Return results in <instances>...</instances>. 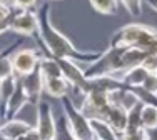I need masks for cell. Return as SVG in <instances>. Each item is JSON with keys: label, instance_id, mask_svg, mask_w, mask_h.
Segmentation results:
<instances>
[{"label": "cell", "instance_id": "cell-1", "mask_svg": "<svg viewBox=\"0 0 157 140\" xmlns=\"http://www.w3.org/2000/svg\"><path fill=\"white\" fill-rule=\"evenodd\" d=\"M39 17V39L45 47L47 53L54 58H69L74 62H89L94 64L102 52H82L78 50L69 37H65L52 24L50 20V5L44 3L37 12Z\"/></svg>", "mask_w": 157, "mask_h": 140}, {"label": "cell", "instance_id": "cell-2", "mask_svg": "<svg viewBox=\"0 0 157 140\" xmlns=\"http://www.w3.org/2000/svg\"><path fill=\"white\" fill-rule=\"evenodd\" d=\"M110 47L115 49L136 47L145 52V55H157V28L137 22L127 24L114 34Z\"/></svg>", "mask_w": 157, "mask_h": 140}, {"label": "cell", "instance_id": "cell-3", "mask_svg": "<svg viewBox=\"0 0 157 140\" xmlns=\"http://www.w3.org/2000/svg\"><path fill=\"white\" fill-rule=\"evenodd\" d=\"M122 52L124 49H115V47H109L107 50H104L94 64L85 68V77L87 79H100V77L119 79L125 72L122 64Z\"/></svg>", "mask_w": 157, "mask_h": 140}, {"label": "cell", "instance_id": "cell-4", "mask_svg": "<svg viewBox=\"0 0 157 140\" xmlns=\"http://www.w3.org/2000/svg\"><path fill=\"white\" fill-rule=\"evenodd\" d=\"M60 104H62V113L65 117L67 127H69L70 134L75 137V140H97L94 130H92L90 120L78 110V107L74 104L72 98L63 97Z\"/></svg>", "mask_w": 157, "mask_h": 140}, {"label": "cell", "instance_id": "cell-5", "mask_svg": "<svg viewBox=\"0 0 157 140\" xmlns=\"http://www.w3.org/2000/svg\"><path fill=\"white\" fill-rule=\"evenodd\" d=\"M110 107L107 92H89L82 97L78 110L89 120H105Z\"/></svg>", "mask_w": 157, "mask_h": 140}, {"label": "cell", "instance_id": "cell-6", "mask_svg": "<svg viewBox=\"0 0 157 140\" xmlns=\"http://www.w3.org/2000/svg\"><path fill=\"white\" fill-rule=\"evenodd\" d=\"M10 32L17 35L33 37L39 34V17L35 10H13L10 18Z\"/></svg>", "mask_w": 157, "mask_h": 140}, {"label": "cell", "instance_id": "cell-7", "mask_svg": "<svg viewBox=\"0 0 157 140\" xmlns=\"http://www.w3.org/2000/svg\"><path fill=\"white\" fill-rule=\"evenodd\" d=\"M10 58H12V67L15 77H25L39 68L40 55L35 49L22 47V49L15 50Z\"/></svg>", "mask_w": 157, "mask_h": 140}, {"label": "cell", "instance_id": "cell-8", "mask_svg": "<svg viewBox=\"0 0 157 140\" xmlns=\"http://www.w3.org/2000/svg\"><path fill=\"white\" fill-rule=\"evenodd\" d=\"M35 128L39 130L42 140H54L55 130H57V120L52 112V105L48 100L40 98V102L37 104V122Z\"/></svg>", "mask_w": 157, "mask_h": 140}, {"label": "cell", "instance_id": "cell-9", "mask_svg": "<svg viewBox=\"0 0 157 140\" xmlns=\"http://www.w3.org/2000/svg\"><path fill=\"white\" fill-rule=\"evenodd\" d=\"M59 65L62 70V77L69 82V85L72 87V90L80 92L84 88L87 77H85V70L78 67V62L69 60V58H57Z\"/></svg>", "mask_w": 157, "mask_h": 140}, {"label": "cell", "instance_id": "cell-10", "mask_svg": "<svg viewBox=\"0 0 157 140\" xmlns=\"http://www.w3.org/2000/svg\"><path fill=\"white\" fill-rule=\"evenodd\" d=\"M17 79H18V83L24 88V92L27 94L29 102L37 107V104L42 98V92H44V77L40 73V70L37 68L35 72L29 73L25 77H17Z\"/></svg>", "mask_w": 157, "mask_h": 140}, {"label": "cell", "instance_id": "cell-11", "mask_svg": "<svg viewBox=\"0 0 157 140\" xmlns=\"http://www.w3.org/2000/svg\"><path fill=\"white\" fill-rule=\"evenodd\" d=\"M107 97H109V104L112 107H121L125 112L132 110L136 105L140 104L139 97L132 92V88H129L125 85L115 88V90H110L109 94H107Z\"/></svg>", "mask_w": 157, "mask_h": 140}, {"label": "cell", "instance_id": "cell-12", "mask_svg": "<svg viewBox=\"0 0 157 140\" xmlns=\"http://www.w3.org/2000/svg\"><path fill=\"white\" fill-rule=\"evenodd\" d=\"M27 104H30L27 94L24 92V88H22L20 83H17L12 97L9 98V102H7V105H5V110H3V115H2V122L10 120V119H15L18 113H20V110Z\"/></svg>", "mask_w": 157, "mask_h": 140}, {"label": "cell", "instance_id": "cell-13", "mask_svg": "<svg viewBox=\"0 0 157 140\" xmlns=\"http://www.w3.org/2000/svg\"><path fill=\"white\" fill-rule=\"evenodd\" d=\"M32 128V125L25 120L18 119H10L0 123V135L3 140H13V138H22L29 130Z\"/></svg>", "mask_w": 157, "mask_h": 140}, {"label": "cell", "instance_id": "cell-14", "mask_svg": "<svg viewBox=\"0 0 157 140\" xmlns=\"http://www.w3.org/2000/svg\"><path fill=\"white\" fill-rule=\"evenodd\" d=\"M72 87L69 85L63 77H57V79H44V92L50 98H57L62 100L63 97H69Z\"/></svg>", "mask_w": 157, "mask_h": 140}, {"label": "cell", "instance_id": "cell-15", "mask_svg": "<svg viewBox=\"0 0 157 140\" xmlns=\"http://www.w3.org/2000/svg\"><path fill=\"white\" fill-rule=\"evenodd\" d=\"M104 122L109 123V127L121 137L127 127V112L124 109H121V107H110V110Z\"/></svg>", "mask_w": 157, "mask_h": 140}, {"label": "cell", "instance_id": "cell-16", "mask_svg": "<svg viewBox=\"0 0 157 140\" xmlns=\"http://www.w3.org/2000/svg\"><path fill=\"white\" fill-rule=\"evenodd\" d=\"M147 75H149L147 70L142 67V65H137V67H132V68L125 70V72L119 77V80H121L125 87L136 88V87H142V83H144V80H145Z\"/></svg>", "mask_w": 157, "mask_h": 140}, {"label": "cell", "instance_id": "cell-17", "mask_svg": "<svg viewBox=\"0 0 157 140\" xmlns=\"http://www.w3.org/2000/svg\"><path fill=\"white\" fill-rule=\"evenodd\" d=\"M39 70L44 79H57V77H62V70H60V65H59V60L50 57V55L40 57Z\"/></svg>", "mask_w": 157, "mask_h": 140}, {"label": "cell", "instance_id": "cell-18", "mask_svg": "<svg viewBox=\"0 0 157 140\" xmlns=\"http://www.w3.org/2000/svg\"><path fill=\"white\" fill-rule=\"evenodd\" d=\"M17 83H18V79L15 75L0 80V123H2V115H3V110H5V105L9 102V98L12 97Z\"/></svg>", "mask_w": 157, "mask_h": 140}, {"label": "cell", "instance_id": "cell-19", "mask_svg": "<svg viewBox=\"0 0 157 140\" xmlns=\"http://www.w3.org/2000/svg\"><path fill=\"white\" fill-rule=\"evenodd\" d=\"M17 45H18V42L9 45L3 52H0V80L15 75V73H13V67H12V58L10 57H12V53H13V50H15Z\"/></svg>", "mask_w": 157, "mask_h": 140}, {"label": "cell", "instance_id": "cell-20", "mask_svg": "<svg viewBox=\"0 0 157 140\" xmlns=\"http://www.w3.org/2000/svg\"><path fill=\"white\" fill-rule=\"evenodd\" d=\"M145 58V52H142L140 49L136 47H127L122 52V64H124V70H129L132 67H137L144 62Z\"/></svg>", "mask_w": 157, "mask_h": 140}, {"label": "cell", "instance_id": "cell-21", "mask_svg": "<svg viewBox=\"0 0 157 140\" xmlns=\"http://www.w3.org/2000/svg\"><path fill=\"white\" fill-rule=\"evenodd\" d=\"M140 122H142V128H144V130H149V128H155L157 127V107L155 105L142 104Z\"/></svg>", "mask_w": 157, "mask_h": 140}, {"label": "cell", "instance_id": "cell-22", "mask_svg": "<svg viewBox=\"0 0 157 140\" xmlns=\"http://www.w3.org/2000/svg\"><path fill=\"white\" fill-rule=\"evenodd\" d=\"M140 110H142V102L136 105L132 110L127 112V127L124 134H134V132L142 130V122H140Z\"/></svg>", "mask_w": 157, "mask_h": 140}, {"label": "cell", "instance_id": "cell-23", "mask_svg": "<svg viewBox=\"0 0 157 140\" xmlns=\"http://www.w3.org/2000/svg\"><path fill=\"white\" fill-rule=\"evenodd\" d=\"M90 7L102 15H115L119 10V0H89Z\"/></svg>", "mask_w": 157, "mask_h": 140}, {"label": "cell", "instance_id": "cell-24", "mask_svg": "<svg viewBox=\"0 0 157 140\" xmlns=\"http://www.w3.org/2000/svg\"><path fill=\"white\" fill-rule=\"evenodd\" d=\"M54 140H75V137L70 134L69 127H67V122H65V117H63V113L57 119V130H55Z\"/></svg>", "mask_w": 157, "mask_h": 140}, {"label": "cell", "instance_id": "cell-25", "mask_svg": "<svg viewBox=\"0 0 157 140\" xmlns=\"http://www.w3.org/2000/svg\"><path fill=\"white\" fill-rule=\"evenodd\" d=\"M122 3V7L130 13L132 17H139L142 13V5H144V0H119Z\"/></svg>", "mask_w": 157, "mask_h": 140}, {"label": "cell", "instance_id": "cell-26", "mask_svg": "<svg viewBox=\"0 0 157 140\" xmlns=\"http://www.w3.org/2000/svg\"><path fill=\"white\" fill-rule=\"evenodd\" d=\"M140 88H144L145 92H149L152 95H157V73H149Z\"/></svg>", "mask_w": 157, "mask_h": 140}, {"label": "cell", "instance_id": "cell-27", "mask_svg": "<svg viewBox=\"0 0 157 140\" xmlns=\"http://www.w3.org/2000/svg\"><path fill=\"white\" fill-rule=\"evenodd\" d=\"M140 65L147 70L149 73H157V55H145L144 62H142Z\"/></svg>", "mask_w": 157, "mask_h": 140}, {"label": "cell", "instance_id": "cell-28", "mask_svg": "<svg viewBox=\"0 0 157 140\" xmlns=\"http://www.w3.org/2000/svg\"><path fill=\"white\" fill-rule=\"evenodd\" d=\"M37 0H15L13 10H33Z\"/></svg>", "mask_w": 157, "mask_h": 140}, {"label": "cell", "instance_id": "cell-29", "mask_svg": "<svg viewBox=\"0 0 157 140\" xmlns=\"http://www.w3.org/2000/svg\"><path fill=\"white\" fill-rule=\"evenodd\" d=\"M119 140H145V130L142 128V130L134 132V134H122Z\"/></svg>", "mask_w": 157, "mask_h": 140}, {"label": "cell", "instance_id": "cell-30", "mask_svg": "<svg viewBox=\"0 0 157 140\" xmlns=\"http://www.w3.org/2000/svg\"><path fill=\"white\" fill-rule=\"evenodd\" d=\"M22 140H42V137H40V134H39V130H37L35 127H32L30 130L27 132V134L22 137Z\"/></svg>", "mask_w": 157, "mask_h": 140}, {"label": "cell", "instance_id": "cell-31", "mask_svg": "<svg viewBox=\"0 0 157 140\" xmlns=\"http://www.w3.org/2000/svg\"><path fill=\"white\" fill-rule=\"evenodd\" d=\"M13 12V10H12ZM10 18H12V13H10L9 18H5V20L0 22V35H3L5 32H10Z\"/></svg>", "mask_w": 157, "mask_h": 140}, {"label": "cell", "instance_id": "cell-32", "mask_svg": "<svg viewBox=\"0 0 157 140\" xmlns=\"http://www.w3.org/2000/svg\"><path fill=\"white\" fill-rule=\"evenodd\" d=\"M10 13H12V9H9V7H5V5L0 3V22L5 20V18H9Z\"/></svg>", "mask_w": 157, "mask_h": 140}, {"label": "cell", "instance_id": "cell-33", "mask_svg": "<svg viewBox=\"0 0 157 140\" xmlns=\"http://www.w3.org/2000/svg\"><path fill=\"white\" fill-rule=\"evenodd\" d=\"M145 140H157V127L145 130Z\"/></svg>", "mask_w": 157, "mask_h": 140}, {"label": "cell", "instance_id": "cell-34", "mask_svg": "<svg viewBox=\"0 0 157 140\" xmlns=\"http://www.w3.org/2000/svg\"><path fill=\"white\" fill-rule=\"evenodd\" d=\"M0 3L9 7V9H12V10H13V7H15V0H0Z\"/></svg>", "mask_w": 157, "mask_h": 140}, {"label": "cell", "instance_id": "cell-35", "mask_svg": "<svg viewBox=\"0 0 157 140\" xmlns=\"http://www.w3.org/2000/svg\"><path fill=\"white\" fill-rule=\"evenodd\" d=\"M144 2L147 3V5L154 10V12H157V0H144Z\"/></svg>", "mask_w": 157, "mask_h": 140}, {"label": "cell", "instance_id": "cell-36", "mask_svg": "<svg viewBox=\"0 0 157 140\" xmlns=\"http://www.w3.org/2000/svg\"><path fill=\"white\" fill-rule=\"evenodd\" d=\"M13 140H22V138H13Z\"/></svg>", "mask_w": 157, "mask_h": 140}, {"label": "cell", "instance_id": "cell-37", "mask_svg": "<svg viewBox=\"0 0 157 140\" xmlns=\"http://www.w3.org/2000/svg\"><path fill=\"white\" fill-rule=\"evenodd\" d=\"M0 140H3V138H2V135H0Z\"/></svg>", "mask_w": 157, "mask_h": 140}]
</instances>
